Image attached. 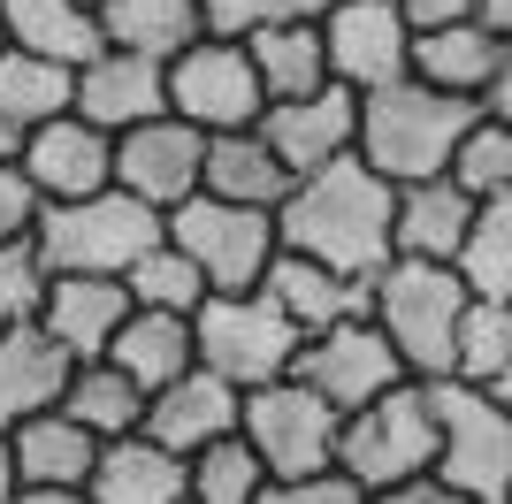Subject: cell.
Masks as SVG:
<instances>
[{"label": "cell", "instance_id": "cell-28", "mask_svg": "<svg viewBox=\"0 0 512 504\" xmlns=\"http://www.w3.org/2000/svg\"><path fill=\"white\" fill-rule=\"evenodd\" d=\"M245 54H253V69H260L268 107H276V100H306V92H321V84H329L321 16H306V23H268V31H253V39H245Z\"/></svg>", "mask_w": 512, "mask_h": 504}, {"label": "cell", "instance_id": "cell-46", "mask_svg": "<svg viewBox=\"0 0 512 504\" xmlns=\"http://www.w3.org/2000/svg\"><path fill=\"white\" fill-rule=\"evenodd\" d=\"M16 489H23V474H16V436L0 428V504L16 497Z\"/></svg>", "mask_w": 512, "mask_h": 504}, {"label": "cell", "instance_id": "cell-27", "mask_svg": "<svg viewBox=\"0 0 512 504\" xmlns=\"http://www.w3.org/2000/svg\"><path fill=\"white\" fill-rule=\"evenodd\" d=\"M199 31H207L199 0H100V39L146 62H176Z\"/></svg>", "mask_w": 512, "mask_h": 504}, {"label": "cell", "instance_id": "cell-37", "mask_svg": "<svg viewBox=\"0 0 512 504\" xmlns=\"http://www.w3.org/2000/svg\"><path fill=\"white\" fill-rule=\"evenodd\" d=\"M46 283L54 268H46L39 237H0V321H39Z\"/></svg>", "mask_w": 512, "mask_h": 504}, {"label": "cell", "instance_id": "cell-36", "mask_svg": "<svg viewBox=\"0 0 512 504\" xmlns=\"http://www.w3.org/2000/svg\"><path fill=\"white\" fill-rule=\"evenodd\" d=\"M444 176L467 191V199H497V191H512V130L490 123V115H474Z\"/></svg>", "mask_w": 512, "mask_h": 504}, {"label": "cell", "instance_id": "cell-44", "mask_svg": "<svg viewBox=\"0 0 512 504\" xmlns=\"http://www.w3.org/2000/svg\"><path fill=\"white\" fill-rule=\"evenodd\" d=\"M8 504H92V497H85V489H46V482H23Z\"/></svg>", "mask_w": 512, "mask_h": 504}, {"label": "cell", "instance_id": "cell-1", "mask_svg": "<svg viewBox=\"0 0 512 504\" xmlns=\"http://www.w3.org/2000/svg\"><path fill=\"white\" fill-rule=\"evenodd\" d=\"M390 207H398V184H383L360 153H344L314 176H291V191L276 199V245L352 283H375L390 268Z\"/></svg>", "mask_w": 512, "mask_h": 504}, {"label": "cell", "instance_id": "cell-20", "mask_svg": "<svg viewBox=\"0 0 512 504\" xmlns=\"http://www.w3.org/2000/svg\"><path fill=\"white\" fill-rule=\"evenodd\" d=\"M474 222V199L451 176H421V184H398V207H390V260H459Z\"/></svg>", "mask_w": 512, "mask_h": 504}, {"label": "cell", "instance_id": "cell-24", "mask_svg": "<svg viewBox=\"0 0 512 504\" xmlns=\"http://www.w3.org/2000/svg\"><path fill=\"white\" fill-rule=\"evenodd\" d=\"M100 359H115L138 390H161V382H176L184 367H199V352H192V314H146V306H130L123 314V329H115V344H107Z\"/></svg>", "mask_w": 512, "mask_h": 504}, {"label": "cell", "instance_id": "cell-6", "mask_svg": "<svg viewBox=\"0 0 512 504\" xmlns=\"http://www.w3.org/2000/svg\"><path fill=\"white\" fill-rule=\"evenodd\" d=\"M306 336L268 306L260 291H207L192 314V352L207 375H222L230 390H260V382L291 375Z\"/></svg>", "mask_w": 512, "mask_h": 504}, {"label": "cell", "instance_id": "cell-4", "mask_svg": "<svg viewBox=\"0 0 512 504\" xmlns=\"http://www.w3.org/2000/svg\"><path fill=\"white\" fill-rule=\"evenodd\" d=\"M428 466H436V398H428L421 375L390 382L383 398H367L360 413H344L337 474H352L367 497L413 482V474H428Z\"/></svg>", "mask_w": 512, "mask_h": 504}, {"label": "cell", "instance_id": "cell-15", "mask_svg": "<svg viewBox=\"0 0 512 504\" xmlns=\"http://www.w3.org/2000/svg\"><path fill=\"white\" fill-rule=\"evenodd\" d=\"M16 168L31 176V191H39L46 207H54V199H92V191L115 184V138L69 107V115H54V123L23 130Z\"/></svg>", "mask_w": 512, "mask_h": 504}, {"label": "cell", "instance_id": "cell-21", "mask_svg": "<svg viewBox=\"0 0 512 504\" xmlns=\"http://www.w3.org/2000/svg\"><path fill=\"white\" fill-rule=\"evenodd\" d=\"M69 367H77V359H69L39 321H0V428L62 405Z\"/></svg>", "mask_w": 512, "mask_h": 504}, {"label": "cell", "instance_id": "cell-43", "mask_svg": "<svg viewBox=\"0 0 512 504\" xmlns=\"http://www.w3.org/2000/svg\"><path fill=\"white\" fill-rule=\"evenodd\" d=\"M398 16H406V31H444V23L474 16V0H398Z\"/></svg>", "mask_w": 512, "mask_h": 504}, {"label": "cell", "instance_id": "cell-17", "mask_svg": "<svg viewBox=\"0 0 512 504\" xmlns=\"http://www.w3.org/2000/svg\"><path fill=\"white\" fill-rule=\"evenodd\" d=\"M237 405H245V390H230V382L207 375V367H184L176 382H161V390L146 398L138 436L161 443V451H176V459H192L199 443H214V436L237 428Z\"/></svg>", "mask_w": 512, "mask_h": 504}, {"label": "cell", "instance_id": "cell-25", "mask_svg": "<svg viewBox=\"0 0 512 504\" xmlns=\"http://www.w3.org/2000/svg\"><path fill=\"white\" fill-rule=\"evenodd\" d=\"M8 436H16V474H23V482H46V489H85L92 459H100V436H92V428H77L62 405H46V413L16 420Z\"/></svg>", "mask_w": 512, "mask_h": 504}, {"label": "cell", "instance_id": "cell-2", "mask_svg": "<svg viewBox=\"0 0 512 504\" xmlns=\"http://www.w3.org/2000/svg\"><path fill=\"white\" fill-rule=\"evenodd\" d=\"M474 115H482V107L459 100V92L398 77V84H383V92H360V138H352V153H360L383 184H421V176H444L451 168V153H459Z\"/></svg>", "mask_w": 512, "mask_h": 504}, {"label": "cell", "instance_id": "cell-19", "mask_svg": "<svg viewBox=\"0 0 512 504\" xmlns=\"http://www.w3.org/2000/svg\"><path fill=\"white\" fill-rule=\"evenodd\" d=\"M123 314H130L123 275H54V283H46V306H39V329L54 336L69 359H100L107 344H115V329H123Z\"/></svg>", "mask_w": 512, "mask_h": 504}, {"label": "cell", "instance_id": "cell-3", "mask_svg": "<svg viewBox=\"0 0 512 504\" xmlns=\"http://www.w3.org/2000/svg\"><path fill=\"white\" fill-rule=\"evenodd\" d=\"M459 314H467V275L451 260H390L367 283V321L390 336V352L406 359V375H421V382L451 375Z\"/></svg>", "mask_w": 512, "mask_h": 504}, {"label": "cell", "instance_id": "cell-23", "mask_svg": "<svg viewBox=\"0 0 512 504\" xmlns=\"http://www.w3.org/2000/svg\"><path fill=\"white\" fill-rule=\"evenodd\" d=\"M85 497L92 504H192L184 497V459L161 451V443H146V436L100 443V459L85 474Z\"/></svg>", "mask_w": 512, "mask_h": 504}, {"label": "cell", "instance_id": "cell-34", "mask_svg": "<svg viewBox=\"0 0 512 504\" xmlns=\"http://www.w3.org/2000/svg\"><path fill=\"white\" fill-rule=\"evenodd\" d=\"M123 291H130V306H146V314H199L207 275H199L192 260L161 237V245H146V252L123 268Z\"/></svg>", "mask_w": 512, "mask_h": 504}, {"label": "cell", "instance_id": "cell-18", "mask_svg": "<svg viewBox=\"0 0 512 504\" xmlns=\"http://www.w3.org/2000/svg\"><path fill=\"white\" fill-rule=\"evenodd\" d=\"M260 298H268V306H276L299 336L337 329V321L367 314V283L321 268V260H306V252H283V245H276V260H268V275H260Z\"/></svg>", "mask_w": 512, "mask_h": 504}, {"label": "cell", "instance_id": "cell-11", "mask_svg": "<svg viewBox=\"0 0 512 504\" xmlns=\"http://www.w3.org/2000/svg\"><path fill=\"white\" fill-rule=\"evenodd\" d=\"M321 54H329V84H344V92H383V84L413 77V31L398 0H329Z\"/></svg>", "mask_w": 512, "mask_h": 504}, {"label": "cell", "instance_id": "cell-8", "mask_svg": "<svg viewBox=\"0 0 512 504\" xmlns=\"http://www.w3.org/2000/svg\"><path fill=\"white\" fill-rule=\"evenodd\" d=\"M436 398V466L451 489H467L482 504H505V482H512V420L505 405L482 390V382H459V375H436L428 382Z\"/></svg>", "mask_w": 512, "mask_h": 504}, {"label": "cell", "instance_id": "cell-30", "mask_svg": "<svg viewBox=\"0 0 512 504\" xmlns=\"http://www.w3.org/2000/svg\"><path fill=\"white\" fill-rule=\"evenodd\" d=\"M497 69V39L482 23H444V31H413V77L436 84V92H459V100H482V84Z\"/></svg>", "mask_w": 512, "mask_h": 504}, {"label": "cell", "instance_id": "cell-7", "mask_svg": "<svg viewBox=\"0 0 512 504\" xmlns=\"http://www.w3.org/2000/svg\"><path fill=\"white\" fill-rule=\"evenodd\" d=\"M161 237L207 275V291H260V275L276 260V214L214 199V191H192L184 207H169Z\"/></svg>", "mask_w": 512, "mask_h": 504}, {"label": "cell", "instance_id": "cell-35", "mask_svg": "<svg viewBox=\"0 0 512 504\" xmlns=\"http://www.w3.org/2000/svg\"><path fill=\"white\" fill-rule=\"evenodd\" d=\"M512 367V298H474L459 314V344H451V375L459 382H497Z\"/></svg>", "mask_w": 512, "mask_h": 504}, {"label": "cell", "instance_id": "cell-5", "mask_svg": "<svg viewBox=\"0 0 512 504\" xmlns=\"http://www.w3.org/2000/svg\"><path fill=\"white\" fill-rule=\"evenodd\" d=\"M39 252L54 275H123L146 245H161V214L130 191H92V199H54L39 207Z\"/></svg>", "mask_w": 512, "mask_h": 504}, {"label": "cell", "instance_id": "cell-13", "mask_svg": "<svg viewBox=\"0 0 512 504\" xmlns=\"http://www.w3.org/2000/svg\"><path fill=\"white\" fill-rule=\"evenodd\" d=\"M199 168H207V130H192L184 115H153L138 130H115V191L146 199L153 214L184 207L199 191Z\"/></svg>", "mask_w": 512, "mask_h": 504}, {"label": "cell", "instance_id": "cell-41", "mask_svg": "<svg viewBox=\"0 0 512 504\" xmlns=\"http://www.w3.org/2000/svg\"><path fill=\"white\" fill-rule=\"evenodd\" d=\"M375 504H482V497L451 489L444 474H413V482H398V489H375Z\"/></svg>", "mask_w": 512, "mask_h": 504}, {"label": "cell", "instance_id": "cell-26", "mask_svg": "<svg viewBox=\"0 0 512 504\" xmlns=\"http://www.w3.org/2000/svg\"><path fill=\"white\" fill-rule=\"evenodd\" d=\"M199 191L276 214V199L291 191V176H283V161L268 153L260 130H214V138H207V168H199Z\"/></svg>", "mask_w": 512, "mask_h": 504}, {"label": "cell", "instance_id": "cell-31", "mask_svg": "<svg viewBox=\"0 0 512 504\" xmlns=\"http://www.w3.org/2000/svg\"><path fill=\"white\" fill-rule=\"evenodd\" d=\"M69 100H77V69L23 54V46H0V115L16 130H39L54 115H69Z\"/></svg>", "mask_w": 512, "mask_h": 504}, {"label": "cell", "instance_id": "cell-33", "mask_svg": "<svg viewBox=\"0 0 512 504\" xmlns=\"http://www.w3.org/2000/svg\"><path fill=\"white\" fill-rule=\"evenodd\" d=\"M451 268L467 275L474 298H512V191L497 199H474V222H467V245Z\"/></svg>", "mask_w": 512, "mask_h": 504}, {"label": "cell", "instance_id": "cell-47", "mask_svg": "<svg viewBox=\"0 0 512 504\" xmlns=\"http://www.w3.org/2000/svg\"><path fill=\"white\" fill-rule=\"evenodd\" d=\"M16 153H23V130L8 123V115H0V161H16Z\"/></svg>", "mask_w": 512, "mask_h": 504}, {"label": "cell", "instance_id": "cell-22", "mask_svg": "<svg viewBox=\"0 0 512 504\" xmlns=\"http://www.w3.org/2000/svg\"><path fill=\"white\" fill-rule=\"evenodd\" d=\"M0 46L85 69L107 39H100V8H85V0H0Z\"/></svg>", "mask_w": 512, "mask_h": 504}, {"label": "cell", "instance_id": "cell-39", "mask_svg": "<svg viewBox=\"0 0 512 504\" xmlns=\"http://www.w3.org/2000/svg\"><path fill=\"white\" fill-rule=\"evenodd\" d=\"M260 504H375L352 474H337V466H321V474H299V482H268L260 489Z\"/></svg>", "mask_w": 512, "mask_h": 504}, {"label": "cell", "instance_id": "cell-14", "mask_svg": "<svg viewBox=\"0 0 512 504\" xmlns=\"http://www.w3.org/2000/svg\"><path fill=\"white\" fill-rule=\"evenodd\" d=\"M253 130L268 138V153L283 161V176H314V168H329V161L352 153V138H360V92L321 84V92H306V100L260 107Z\"/></svg>", "mask_w": 512, "mask_h": 504}, {"label": "cell", "instance_id": "cell-16", "mask_svg": "<svg viewBox=\"0 0 512 504\" xmlns=\"http://www.w3.org/2000/svg\"><path fill=\"white\" fill-rule=\"evenodd\" d=\"M77 115L100 123L107 138L115 130H138L153 115H169V69L146 62V54H123V46H100L85 69H77Z\"/></svg>", "mask_w": 512, "mask_h": 504}, {"label": "cell", "instance_id": "cell-10", "mask_svg": "<svg viewBox=\"0 0 512 504\" xmlns=\"http://www.w3.org/2000/svg\"><path fill=\"white\" fill-rule=\"evenodd\" d=\"M169 69V115H184L192 130H253L268 92H260V69L245 54V39H222V31H199Z\"/></svg>", "mask_w": 512, "mask_h": 504}, {"label": "cell", "instance_id": "cell-12", "mask_svg": "<svg viewBox=\"0 0 512 504\" xmlns=\"http://www.w3.org/2000/svg\"><path fill=\"white\" fill-rule=\"evenodd\" d=\"M291 375H299L314 398H329L337 413H360L367 398H383L390 382H406V359L390 352V336L367 314H352V321H337V329L306 336L299 359H291Z\"/></svg>", "mask_w": 512, "mask_h": 504}, {"label": "cell", "instance_id": "cell-38", "mask_svg": "<svg viewBox=\"0 0 512 504\" xmlns=\"http://www.w3.org/2000/svg\"><path fill=\"white\" fill-rule=\"evenodd\" d=\"M321 8H329V0H199L207 31H222V39H253L268 23H306V16H321Z\"/></svg>", "mask_w": 512, "mask_h": 504}, {"label": "cell", "instance_id": "cell-48", "mask_svg": "<svg viewBox=\"0 0 512 504\" xmlns=\"http://www.w3.org/2000/svg\"><path fill=\"white\" fill-rule=\"evenodd\" d=\"M482 390H490V398L505 405V420H512V367H505V375H497V382H482Z\"/></svg>", "mask_w": 512, "mask_h": 504}, {"label": "cell", "instance_id": "cell-45", "mask_svg": "<svg viewBox=\"0 0 512 504\" xmlns=\"http://www.w3.org/2000/svg\"><path fill=\"white\" fill-rule=\"evenodd\" d=\"M474 23H482L490 39H512V0H474Z\"/></svg>", "mask_w": 512, "mask_h": 504}, {"label": "cell", "instance_id": "cell-32", "mask_svg": "<svg viewBox=\"0 0 512 504\" xmlns=\"http://www.w3.org/2000/svg\"><path fill=\"white\" fill-rule=\"evenodd\" d=\"M260 489H268V466H260V451L237 428L199 443L192 459H184V497L192 504H260Z\"/></svg>", "mask_w": 512, "mask_h": 504}, {"label": "cell", "instance_id": "cell-40", "mask_svg": "<svg viewBox=\"0 0 512 504\" xmlns=\"http://www.w3.org/2000/svg\"><path fill=\"white\" fill-rule=\"evenodd\" d=\"M39 191H31V176H23L16 161H0V237H31L39 230Z\"/></svg>", "mask_w": 512, "mask_h": 504}, {"label": "cell", "instance_id": "cell-42", "mask_svg": "<svg viewBox=\"0 0 512 504\" xmlns=\"http://www.w3.org/2000/svg\"><path fill=\"white\" fill-rule=\"evenodd\" d=\"M482 115H490V123H505L512 130V39H497V69H490V84H482Z\"/></svg>", "mask_w": 512, "mask_h": 504}, {"label": "cell", "instance_id": "cell-29", "mask_svg": "<svg viewBox=\"0 0 512 504\" xmlns=\"http://www.w3.org/2000/svg\"><path fill=\"white\" fill-rule=\"evenodd\" d=\"M62 413L77 420V428H92L100 443H115V436H138L146 390H138L115 359H77V367H69V390H62Z\"/></svg>", "mask_w": 512, "mask_h": 504}, {"label": "cell", "instance_id": "cell-9", "mask_svg": "<svg viewBox=\"0 0 512 504\" xmlns=\"http://www.w3.org/2000/svg\"><path fill=\"white\" fill-rule=\"evenodd\" d=\"M337 428H344V413L329 398H314L299 375L260 382V390H245V405H237V436L260 451L268 482H299V474L337 466Z\"/></svg>", "mask_w": 512, "mask_h": 504}, {"label": "cell", "instance_id": "cell-50", "mask_svg": "<svg viewBox=\"0 0 512 504\" xmlns=\"http://www.w3.org/2000/svg\"><path fill=\"white\" fill-rule=\"evenodd\" d=\"M85 8H100V0H85Z\"/></svg>", "mask_w": 512, "mask_h": 504}, {"label": "cell", "instance_id": "cell-49", "mask_svg": "<svg viewBox=\"0 0 512 504\" xmlns=\"http://www.w3.org/2000/svg\"><path fill=\"white\" fill-rule=\"evenodd\" d=\"M505 504H512V482H505Z\"/></svg>", "mask_w": 512, "mask_h": 504}]
</instances>
